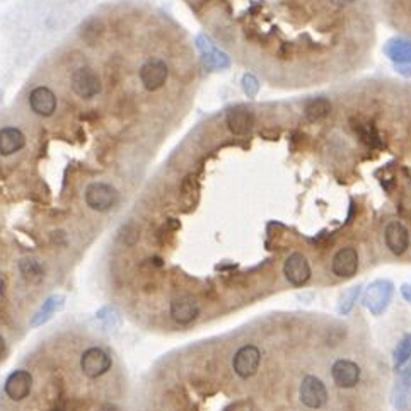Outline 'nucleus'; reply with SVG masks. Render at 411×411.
<instances>
[{"label":"nucleus","instance_id":"nucleus-30","mask_svg":"<svg viewBox=\"0 0 411 411\" xmlns=\"http://www.w3.org/2000/svg\"><path fill=\"white\" fill-rule=\"evenodd\" d=\"M5 353H7V343H5V340H3V336L0 335V360L5 357Z\"/></svg>","mask_w":411,"mask_h":411},{"label":"nucleus","instance_id":"nucleus-24","mask_svg":"<svg viewBox=\"0 0 411 411\" xmlns=\"http://www.w3.org/2000/svg\"><path fill=\"white\" fill-rule=\"evenodd\" d=\"M80 36L86 41L87 45H96L97 41L103 36V23L99 19H89L82 24V31H80Z\"/></svg>","mask_w":411,"mask_h":411},{"label":"nucleus","instance_id":"nucleus-21","mask_svg":"<svg viewBox=\"0 0 411 411\" xmlns=\"http://www.w3.org/2000/svg\"><path fill=\"white\" fill-rule=\"evenodd\" d=\"M388 57L398 65H410L411 63V43L405 40H395L386 47Z\"/></svg>","mask_w":411,"mask_h":411},{"label":"nucleus","instance_id":"nucleus-20","mask_svg":"<svg viewBox=\"0 0 411 411\" xmlns=\"http://www.w3.org/2000/svg\"><path fill=\"white\" fill-rule=\"evenodd\" d=\"M329 113H331V103L326 97H314V99L307 101L304 106V117L309 123L321 121Z\"/></svg>","mask_w":411,"mask_h":411},{"label":"nucleus","instance_id":"nucleus-29","mask_svg":"<svg viewBox=\"0 0 411 411\" xmlns=\"http://www.w3.org/2000/svg\"><path fill=\"white\" fill-rule=\"evenodd\" d=\"M401 295L411 304V285H403L401 287Z\"/></svg>","mask_w":411,"mask_h":411},{"label":"nucleus","instance_id":"nucleus-33","mask_svg":"<svg viewBox=\"0 0 411 411\" xmlns=\"http://www.w3.org/2000/svg\"><path fill=\"white\" fill-rule=\"evenodd\" d=\"M99 411H119L117 406H104V408H101Z\"/></svg>","mask_w":411,"mask_h":411},{"label":"nucleus","instance_id":"nucleus-4","mask_svg":"<svg viewBox=\"0 0 411 411\" xmlns=\"http://www.w3.org/2000/svg\"><path fill=\"white\" fill-rule=\"evenodd\" d=\"M111 367H113V360L99 347H91L80 357V371L89 379H97L108 374Z\"/></svg>","mask_w":411,"mask_h":411},{"label":"nucleus","instance_id":"nucleus-6","mask_svg":"<svg viewBox=\"0 0 411 411\" xmlns=\"http://www.w3.org/2000/svg\"><path fill=\"white\" fill-rule=\"evenodd\" d=\"M298 398L302 405L311 410H319L328 401V391L322 381L316 375H305L298 388Z\"/></svg>","mask_w":411,"mask_h":411},{"label":"nucleus","instance_id":"nucleus-7","mask_svg":"<svg viewBox=\"0 0 411 411\" xmlns=\"http://www.w3.org/2000/svg\"><path fill=\"white\" fill-rule=\"evenodd\" d=\"M261 352L255 345H244L237 350L233 358V368L235 375L241 379H249L258 372Z\"/></svg>","mask_w":411,"mask_h":411},{"label":"nucleus","instance_id":"nucleus-14","mask_svg":"<svg viewBox=\"0 0 411 411\" xmlns=\"http://www.w3.org/2000/svg\"><path fill=\"white\" fill-rule=\"evenodd\" d=\"M386 246L395 255H403L410 248V231L399 220H392L384 229Z\"/></svg>","mask_w":411,"mask_h":411},{"label":"nucleus","instance_id":"nucleus-12","mask_svg":"<svg viewBox=\"0 0 411 411\" xmlns=\"http://www.w3.org/2000/svg\"><path fill=\"white\" fill-rule=\"evenodd\" d=\"M331 375L333 381L338 388L350 389L353 386L358 384L360 381V367L352 360H336L331 367Z\"/></svg>","mask_w":411,"mask_h":411},{"label":"nucleus","instance_id":"nucleus-5","mask_svg":"<svg viewBox=\"0 0 411 411\" xmlns=\"http://www.w3.org/2000/svg\"><path fill=\"white\" fill-rule=\"evenodd\" d=\"M139 77L142 86L150 93H154V91H159L166 84L167 77H169V67H167L164 60L149 58L140 67Z\"/></svg>","mask_w":411,"mask_h":411},{"label":"nucleus","instance_id":"nucleus-3","mask_svg":"<svg viewBox=\"0 0 411 411\" xmlns=\"http://www.w3.org/2000/svg\"><path fill=\"white\" fill-rule=\"evenodd\" d=\"M70 87L82 99H93L101 93L103 84L93 67H79L70 75Z\"/></svg>","mask_w":411,"mask_h":411},{"label":"nucleus","instance_id":"nucleus-23","mask_svg":"<svg viewBox=\"0 0 411 411\" xmlns=\"http://www.w3.org/2000/svg\"><path fill=\"white\" fill-rule=\"evenodd\" d=\"M410 358H411V333H408V335H405L401 340H399L398 347L395 349V353H392V367H395L396 371H399V368H401Z\"/></svg>","mask_w":411,"mask_h":411},{"label":"nucleus","instance_id":"nucleus-18","mask_svg":"<svg viewBox=\"0 0 411 411\" xmlns=\"http://www.w3.org/2000/svg\"><path fill=\"white\" fill-rule=\"evenodd\" d=\"M196 43H198V48L202 50L203 62H205L207 67H210V69H227V67H229V57H227L224 51L217 50L209 38L198 36Z\"/></svg>","mask_w":411,"mask_h":411},{"label":"nucleus","instance_id":"nucleus-25","mask_svg":"<svg viewBox=\"0 0 411 411\" xmlns=\"http://www.w3.org/2000/svg\"><path fill=\"white\" fill-rule=\"evenodd\" d=\"M118 239L121 244L128 246V248H132V246H135L137 242H139L140 239V227L137 226L135 222H128L125 224V226L119 229Z\"/></svg>","mask_w":411,"mask_h":411},{"label":"nucleus","instance_id":"nucleus-1","mask_svg":"<svg viewBox=\"0 0 411 411\" xmlns=\"http://www.w3.org/2000/svg\"><path fill=\"white\" fill-rule=\"evenodd\" d=\"M84 198H86L87 207L94 212H108L118 203L119 193L110 183L96 181L87 186Z\"/></svg>","mask_w":411,"mask_h":411},{"label":"nucleus","instance_id":"nucleus-27","mask_svg":"<svg viewBox=\"0 0 411 411\" xmlns=\"http://www.w3.org/2000/svg\"><path fill=\"white\" fill-rule=\"evenodd\" d=\"M357 130H358V133H360L362 140H364L365 143H368V145H377L379 137H377V133H375V130L372 128L371 125L355 126V132H357Z\"/></svg>","mask_w":411,"mask_h":411},{"label":"nucleus","instance_id":"nucleus-9","mask_svg":"<svg viewBox=\"0 0 411 411\" xmlns=\"http://www.w3.org/2000/svg\"><path fill=\"white\" fill-rule=\"evenodd\" d=\"M283 275L287 282L295 287H302L311 279V265L302 253H292L283 263Z\"/></svg>","mask_w":411,"mask_h":411},{"label":"nucleus","instance_id":"nucleus-32","mask_svg":"<svg viewBox=\"0 0 411 411\" xmlns=\"http://www.w3.org/2000/svg\"><path fill=\"white\" fill-rule=\"evenodd\" d=\"M398 70L401 73H405V75H411V63L410 65H398Z\"/></svg>","mask_w":411,"mask_h":411},{"label":"nucleus","instance_id":"nucleus-28","mask_svg":"<svg viewBox=\"0 0 411 411\" xmlns=\"http://www.w3.org/2000/svg\"><path fill=\"white\" fill-rule=\"evenodd\" d=\"M242 89H244V93L248 94L249 97H255L259 91L258 79H256L255 75H251V73H246V75L242 77Z\"/></svg>","mask_w":411,"mask_h":411},{"label":"nucleus","instance_id":"nucleus-34","mask_svg":"<svg viewBox=\"0 0 411 411\" xmlns=\"http://www.w3.org/2000/svg\"><path fill=\"white\" fill-rule=\"evenodd\" d=\"M51 411H63V410H57V408H55V410H51Z\"/></svg>","mask_w":411,"mask_h":411},{"label":"nucleus","instance_id":"nucleus-10","mask_svg":"<svg viewBox=\"0 0 411 411\" xmlns=\"http://www.w3.org/2000/svg\"><path fill=\"white\" fill-rule=\"evenodd\" d=\"M33 389V375L27 371H14L12 374L7 377L3 391H5L7 398L12 401H23L31 395Z\"/></svg>","mask_w":411,"mask_h":411},{"label":"nucleus","instance_id":"nucleus-8","mask_svg":"<svg viewBox=\"0 0 411 411\" xmlns=\"http://www.w3.org/2000/svg\"><path fill=\"white\" fill-rule=\"evenodd\" d=\"M57 96H55V93L50 87L38 86L30 93V108L38 117H54V113L57 111Z\"/></svg>","mask_w":411,"mask_h":411},{"label":"nucleus","instance_id":"nucleus-22","mask_svg":"<svg viewBox=\"0 0 411 411\" xmlns=\"http://www.w3.org/2000/svg\"><path fill=\"white\" fill-rule=\"evenodd\" d=\"M19 272L23 279L30 283H36L43 279V268L33 258H23L19 261Z\"/></svg>","mask_w":411,"mask_h":411},{"label":"nucleus","instance_id":"nucleus-17","mask_svg":"<svg viewBox=\"0 0 411 411\" xmlns=\"http://www.w3.org/2000/svg\"><path fill=\"white\" fill-rule=\"evenodd\" d=\"M227 128L234 133V135H244V133L251 132L253 125H255V117L251 111L244 106L233 108L226 117Z\"/></svg>","mask_w":411,"mask_h":411},{"label":"nucleus","instance_id":"nucleus-11","mask_svg":"<svg viewBox=\"0 0 411 411\" xmlns=\"http://www.w3.org/2000/svg\"><path fill=\"white\" fill-rule=\"evenodd\" d=\"M169 314L178 325H189L200 316V304L191 295H179L171 301Z\"/></svg>","mask_w":411,"mask_h":411},{"label":"nucleus","instance_id":"nucleus-26","mask_svg":"<svg viewBox=\"0 0 411 411\" xmlns=\"http://www.w3.org/2000/svg\"><path fill=\"white\" fill-rule=\"evenodd\" d=\"M360 289H362V285H357V287H352V289H349L347 292L342 294V297H340V304H338L340 314H349V312L352 311L355 302H357V298H358V295H360Z\"/></svg>","mask_w":411,"mask_h":411},{"label":"nucleus","instance_id":"nucleus-15","mask_svg":"<svg viewBox=\"0 0 411 411\" xmlns=\"http://www.w3.org/2000/svg\"><path fill=\"white\" fill-rule=\"evenodd\" d=\"M331 270L340 279H350L358 270V253L353 248H343L333 256Z\"/></svg>","mask_w":411,"mask_h":411},{"label":"nucleus","instance_id":"nucleus-2","mask_svg":"<svg viewBox=\"0 0 411 411\" xmlns=\"http://www.w3.org/2000/svg\"><path fill=\"white\" fill-rule=\"evenodd\" d=\"M392 294H395L392 282H389V280H375L365 289L362 304L365 305L367 311H371V314L381 316L388 309V305L391 304Z\"/></svg>","mask_w":411,"mask_h":411},{"label":"nucleus","instance_id":"nucleus-19","mask_svg":"<svg viewBox=\"0 0 411 411\" xmlns=\"http://www.w3.org/2000/svg\"><path fill=\"white\" fill-rule=\"evenodd\" d=\"M63 301H65V298H63L62 295H51V297H48L47 301L43 302V305L34 312L33 319H31V326L36 328V326H41L47 321H50L51 316L63 305Z\"/></svg>","mask_w":411,"mask_h":411},{"label":"nucleus","instance_id":"nucleus-13","mask_svg":"<svg viewBox=\"0 0 411 411\" xmlns=\"http://www.w3.org/2000/svg\"><path fill=\"white\" fill-rule=\"evenodd\" d=\"M391 403L398 411H406L411 405V365L399 371L391 392Z\"/></svg>","mask_w":411,"mask_h":411},{"label":"nucleus","instance_id":"nucleus-31","mask_svg":"<svg viewBox=\"0 0 411 411\" xmlns=\"http://www.w3.org/2000/svg\"><path fill=\"white\" fill-rule=\"evenodd\" d=\"M352 2L353 0H331L333 5H336V7H347V5H350Z\"/></svg>","mask_w":411,"mask_h":411},{"label":"nucleus","instance_id":"nucleus-16","mask_svg":"<svg viewBox=\"0 0 411 411\" xmlns=\"http://www.w3.org/2000/svg\"><path fill=\"white\" fill-rule=\"evenodd\" d=\"M26 145V135L17 126H3L0 128V156L9 157L21 152Z\"/></svg>","mask_w":411,"mask_h":411}]
</instances>
